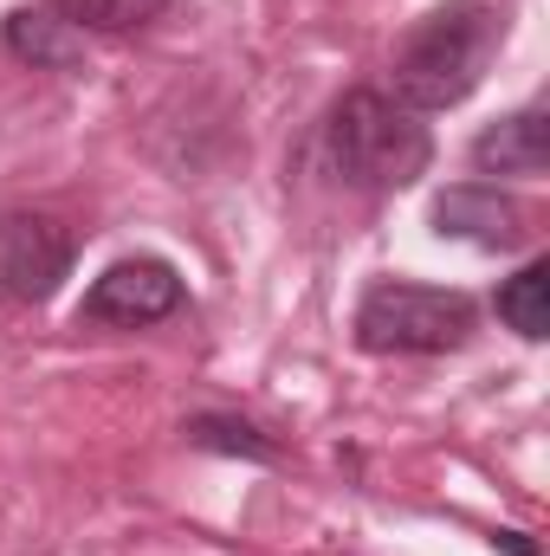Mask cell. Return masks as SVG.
<instances>
[{
	"instance_id": "obj_1",
	"label": "cell",
	"mask_w": 550,
	"mask_h": 556,
	"mask_svg": "<svg viewBox=\"0 0 550 556\" xmlns=\"http://www.w3.org/2000/svg\"><path fill=\"white\" fill-rule=\"evenodd\" d=\"M492 52H499V13L486 0H447L440 13H427L421 26L402 33L389 59V85H396L389 98L409 104L414 117L453 111L479 91Z\"/></svg>"
},
{
	"instance_id": "obj_2",
	"label": "cell",
	"mask_w": 550,
	"mask_h": 556,
	"mask_svg": "<svg viewBox=\"0 0 550 556\" xmlns=\"http://www.w3.org/2000/svg\"><path fill=\"white\" fill-rule=\"evenodd\" d=\"M324 149H330V168L350 188H409L414 175H427V162H434L427 124L409 104H396L389 91H350L330 111Z\"/></svg>"
},
{
	"instance_id": "obj_3",
	"label": "cell",
	"mask_w": 550,
	"mask_h": 556,
	"mask_svg": "<svg viewBox=\"0 0 550 556\" xmlns=\"http://www.w3.org/2000/svg\"><path fill=\"white\" fill-rule=\"evenodd\" d=\"M473 337V298L414 285V278H383L357 304V343L370 356H447Z\"/></svg>"
},
{
	"instance_id": "obj_4",
	"label": "cell",
	"mask_w": 550,
	"mask_h": 556,
	"mask_svg": "<svg viewBox=\"0 0 550 556\" xmlns=\"http://www.w3.org/2000/svg\"><path fill=\"white\" fill-rule=\"evenodd\" d=\"M78 260V240L52 214H0V304H46Z\"/></svg>"
},
{
	"instance_id": "obj_5",
	"label": "cell",
	"mask_w": 550,
	"mask_h": 556,
	"mask_svg": "<svg viewBox=\"0 0 550 556\" xmlns=\"http://www.w3.org/2000/svg\"><path fill=\"white\" fill-rule=\"evenodd\" d=\"M182 311V278L168 260H117L111 273L85 291V324H111V330H142Z\"/></svg>"
},
{
	"instance_id": "obj_6",
	"label": "cell",
	"mask_w": 550,
	"mask_h": 556,
	"mask_svg": "<svg viewBox=\"0 0 550 556\" xmlns=\"http://www.w3.org/2000/svg\"><path fill=\"white\" fill-rule=\"evenodd\" d=\"M434 233L440 240H466V247H486V253H505L525 240V207L486 181H460L434 201Z\"/></svg>"
},
{
	"instance_id": "obj_7",
	"label": "cell",
	"mask_w": 550,
	"mask_h": 556,
	"mask_svg": "<svg viewBox=\"0 0 550 556\" xmlns=\"http://www.w3.org/2000/svg\"><path fill=\"white\" fill-rule=\"evenodd\" d=\"M473 168L479 175H545L550 168V111L525 104L512 117H499L486 137L473 142Z\"/></svg>"
},
{
	"instance_id": "obj_8",
	"label": "cell",
	"mask_w": 550,
	"mask_h": 556,
	"mask_svg": "<svg viewBox=\"0 0 550 556\" xmlns=\"http://www.w3.org/2000/svg\"><path fill=\"white\" fill-rule=\"evenodd\" d=\"M499 317H505L525 343H545L550 337V260H532L518 278H505V291H499Z\"/></svg>"
},
{
	"instance_id": "obj_9",
	"label": "cell",
	"mask_w": 550,
	"mask_h": 556,
	"mask_svg": "<svg viewBox=\"0 0 550 556\" xmlns=\"http://www.w3.org/2000/svg\"><path fill=\"white\" fill-rule=\"evenodd\" d=\"M7 46L20 59H33V65H52V72L78 59V39H72V26L59 13H13L7 20Z\"/></svg>"
},
{
	"instance_id": "obj_10",
	"label": "cell",
	"mask_w": 550,
	"mask_h": 556,
	"mask_svg": "<svg viewBox=\"0 0 550 556\" xmlns=\"http://www.w3.org/2000/svg\"><path fill=\"white\" fill-rule=\"evenodd\" d=\"M168 0H52V13L65 26H85V33H130L142 20H155Z\"/></svg>"
},
{
	"instance_id": "obj_11",
	"label": "cell",
	"mask_w": 550,
	"mask_h": 556,
	"mask_svg": "<svg viewBox=\"0 0 550 556\" xmlns=\"http://www.w3.org/2000/svg\"><path fill=\"white\" fill-rule=\"evenodd\" d=\"M188 440H195V446H221V453H247V459H273V446H266L247 420L201 415V420H188Z\"/></svg>"
}]
</instances>
